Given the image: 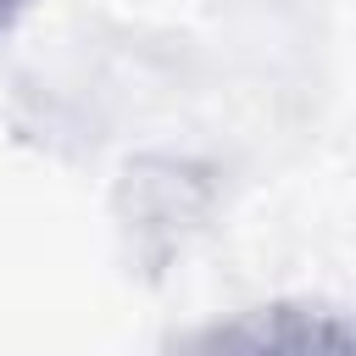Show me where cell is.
<instances>
[{
  "label": "cell",
  "instance_id": "obj_1",
  "mask_svg": "<svg viewBox=\"0 0 356 356\" xmlns=\"http://www.w3.org/2000/svg\"><path fill=\"white\" fill-rule=\"evenodd\" d=\"M206 345H245V350H350V328L328 312H250L239 328H217Z\"/></svg>",
  "mask_w": 356,
  "mask_h": 356
},
{
  "label": "cell",
  "instance_id": "obj_2",
  "mask_svg": "<svg viewBox=\"0 0 356 356\" xmlns=\"http://www.w3.org/2000/svg\"><path fill=\"white\" fill-rule=\"evenodd\" d=\"M17 11H22V0H0V33L11 28V17H17Z\"/></svg>",
  "mask_w": 356,
  "mask_h": 356
}]
</instances>
